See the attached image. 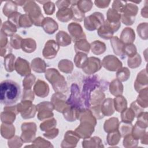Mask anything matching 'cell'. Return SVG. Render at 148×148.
<instances>
[{"label":"cell","instance_id":"obj_38","mask_svg":"<svg viewBox=\"0 0 148 148\" xmlns=\"http://www.w3.org/2000/svg\"><path fill=\"white\" fill-rule=\"evenodd\" d=\"M32 24L33 23L32 20L27 14L21 16L19 20L20 27H29L32 25Z\"/></svg>","mask_w":148,"mask_h":148},{"label":"cell","instance_id":"obj_31","mask_svg":"<svg viewBox=\"0 0 148 148\" xmlns=\"http://www.w3.org/2000/svg\"><path fill=\"white\" fill-rule=\"evenodd\" d=\"M107 20L109 22L112 23H117L120 22V20L121 19V15L116 10L110 8L107 12Z\"/></svg>","mask_w":148,"mask_h":148},{"label":"cell","instance_id":"obj_28","mask_svg":"<svg viewBox=\"0 0 148 148\" xmlns=\"http://www.w3.org/2000/svg\"><path fill=\"white\" fill-rule=\"evenodd\" d=\"M114 108L119 112H121L127 108V101L122 96H118L114 99Z\"/></svg>","mask_w":148,"mask_h":148},{"label":"cell","instance_id":"obj_14","mask_svg":"<svg viewBox=\"0 0 148 148\" xmlns=\"http://www.w3.org/2000/svg\"><path fill=\"white\" fill-rule=\"evenodd\" d=\"M135 38L134 31L131 28L127 27L123 29L120 36V40L124 44L132 43Z\"/></svg>","mask_w":148,"mask_h":148},{"label":"cell","instance_id":"obj_25","mask_svg":"<svg viewBox=\"0 0 148 148\" xmlns=\"http://www.w3.org/2000/svg\"><path fill=\"white\" fill-rule=\"evenodd\" d=\"M14 55L11 53H9L4 58V66L6 71L11 72L14 70V69H15L14 64Z\"/></svg>","mask_w":148,"mask_h":148},{"label":"cell","instance_id":"obj_24","mask_svg":"<svg viewBox=\"0 0 148 148\" xmlns=\"http://www.w3.org/2000/svg\"><path fill=\"white\" fill-rule=\"evenodd\" d=\"M88 59L86 54L81 52L77 53L74 58L76 66L78 68H83L87 65Z\"/></svg>","mask_w":148,"mask_h":148},{"label":"cell","instance_id":"obj_16","mask_svg":"<svg viewBox=\"0 0 148 148\" xmlns=\"http://www.w3.org/2000/svg\"><path fill=\"white\" fill-rule=\"evenodd\" d=\"M56 17L61 22H68L73 17V13L71 9L64 8L59 9L57 12Z\"/></svg>","mask_w":148,"mask_h":148},{"label":"cell","instance_id":"obj_46","mask_svg":"<svg viewBox=\"0 0 148 148\" xmlns=\"http://www.w3.org/2000/svg\"><path fill=\"white\" fill-rule=\"evenodd\" d=\"M16 5H19V6H22V5H24V4L25 3L26 1H13Z\"/></svg>","mask_w":148,"mask_h":148},{"label":"cell","instance_id":"obj_12","mask_svg":"<svg viewBox=\"0 0 148 148\" xmlns=\"http://www.w3.org/2000/svg\"><path fill=\"white\" fill-rule=\"evenodd\" d=\"M34 90L36 95L42 98L47 96L49 91L48 85L45 82L39 79L35 83Z\"/></svg>","mask_w":148,"mask_h":148},{"label":"cell","instance_id":"obj_22","mask_svg":"<svg viewBox=\"0 0 148 148\" xmlns=\"http://www.w3.org/2000/svg\"><path fill=\"white\" fill-rule=\"evenodd\" d=\"M113 104V102L112 99L108 98L104 101L102 106L101 107V111L104 116L106 115L107 116H109L110 115H112L114 113V110Z\"/></svg>","mask_w":148,"mask_h":148},{"label":"cell","instance_id":"obj_8","mask_svg":"<svg viewBox=\"0 0 148 148\" xmlns=\"http://www.w3.org/2000/svg\"><path fill=\"white\" fill-rule=\"evenodd\" d=\"M59 50V45L54 40H48L43 50V56L46 58H53Z\"/></svg>","mask_w":148,"mask_h":148},{"label":"cell","instance_id":"obj_20","mask_svg":"<svg viewBox=\"0 0 148 148\" xmlns=\"http://www.w3.org/2000/svg\"><path fill=\"white\" fill-rule=\"evenodd\" d=\"M71 2V9L73 13V19L75 21H82L84 18V13L82 12L77 5V1H73Z\"/></svg>","mask_w":148,"mask_h":148},{"label":"cell","instance_id":"obj_13","mask_svg":"<svg viewBox=\"0 0 148 148\" xmlns=\"http://www.w3.org/2000/svg\"><path fill=\"white\" fill-rule=\"evenodd\" d=\"M111 64H113V65H114L118 70L122 66L121 62L114 56L108 55V56L105 57L102 61V65L103 67L107 70H109Z\"/></svg>","mask_w":148,"mask_h":148},{"label":"cell","instance_id":"obj_29","mask_svg":"<svg viewBox=\"0 0 148 148\" xmlns=\"http://www.w3.org/2000/svg\"><path fill=\"white\" fill-rule=\"evenodd\" d=\"M121 85H122V84L118 79L113 80L110 84V93L114 96L121 95L123 91V88H117Z\"/></svg>","mask_w":148,"mask_h":148},{"label":"cell","instance_id":"obj_1","mask_svg":"<svg viewBox=\"0 0 148 148\" xmlns=\"http://www.w3.org/2000/svg\"><path fill=\"white\" fill-rule=\"evenodd\" d=\"M20 86L12 80L2 81L0 84V101L2 104L10 106L16 103L20 98Z\"/></svg>","mask_w":148,"mask_h":148},{"label":"cell","instance_id":"obj_30","mask_svg":"<svg viewBox=\"0 0 148 148\" xmlns=\"http://www.w3.org/2000/svg\"><path fill=\"white\" fill-rule=\"evenodd\" d=\"M75 49L76 52L83 51L87 54L89 53L90 45L86 39H82L76 42Z\"/></svg>","mask_w":148,"mask_h":148},{"label":"cell","instance_id":"obj_21","mask_svg":"<svg viewBox=\"0 0 148 148\" xmlns=\"http://www.w3.org/2000/svg\"><path fill=\"white\" fill-rule=\"evenodd\" d=\"M1 31H2L6 36H13L17 31V27L9 21H5L1 27Z\"/></svg>","mask_w":148,"mask_h":148},{"label":"cell","instance_id":"obj_23","mask_svg":"<svg viewBox=\"0 0 148 148\" xmlns=\"http://www.w3.org/2000/svg\"><path fill=\"white\" fill-rule=\"evenodd\" d=\"M90 46L92 52L96 55L103 53L106 50V46L105 43L99 40H96L92 42Z\"/></svg>","mask_w":148,"mask_h":148},{"label":"cell","instance_id":"obj_5","mask_svg":"<svg viewBox=\"0 0 148 148\" xmlns=\"http://www.w3.org/2000/svg\"><path fill=\"white\" fill-rule=\"evenodd\" d=\"M138 12V7L131 3H126L123 14L121 16L122 22L127 25H130L135 21V16Z\"/></svg>","mask_w":148,"mask_h":148},{"label":"cell","instance_id":"obj_35","mask_svg":"<svg viewBox=\"0 0 148 148\" xmlns=\"http://www.w3.org/2000/svg\"><path fill=\"white\" fill-rule=\"evenodd\" d=\"M77 5L80 10L84 13L91 10L92 2L91 1H77Z\"/></svg>","mask_w":148,"mask_h":148},{"label":"cell","instance_id":"obj_33","mask_svg":"<svg viewBox=\"0 0 148 148\" xmlns=\"http://www.w3.org/2000/svg\"><path fill=\"white\" fill-rule=\"evenodd\" d=\"M121 112L122 121L126 123H131L135 117V114L133 110L131 108H128L124 109Z\"/></svg>","mask_w":148,"mask_h":148},{"label":"cell","instance_id":"obj_37","mask_svg":"<svg viewBox=\"0 0 148 148\" xmlns=\"http://www.w3.org/2000/svg\"><path fill=\"white\" fill-rule=\"evenodd\" d=\"M23 39L18 35H14L10 38V45L15 49H19L21 47V44Z\"/></svg>","mask_w":148,"mask_h":148},{"label":"cell","instance_id":"obj_26","mask_svg":"<svg viewBox=\"0 0 148 148\" xmlns=\"http://www.w3.org/2000/svg\"><path fill=\"white\" fill-rule=\"evenodd\" d=\"M116 123H119V120L117 118H111L105 121L104 124V130L106 132H109L114 131L117 130L119 127V124H114Z\"/></svg>","mask_w":148,"mask_h":148},{"label":"cell","instance_id":"obj_2","mask_svg":"<svg viewBox=\"0 0 148 148\" xmlns=\"http://www.w3.org/2000/svg\"><path fill=\"white\" fill-rule=\"evenodd\" d=\"M24 10L29 16L35 25L38 27L42 25L44 17L40 7L34 1H26L24 6Z\"/></svg>","mask_w":148,"mask_h":148},{"label":"cell","instance_id":"obj_10","mask_svg":"<svg viewBox=\"0 0 148 148\" xmlns=\"http://www.w3.org/2000/svg\"><path fill=\"white\" fill-rule=\"evenodd\" d=\"M14 68L17 72L23 76L27 75H28L31 73L28 62L20 57H18L14 65Z\"/></svg>","mask_w":148,"mask_h":148},{"label":"cell","instance_id":"obj_17","mask_svg":"<svg viewBox=\"0 0 148 148\" xmlns=\"http://www.w3.org/2000/svg\"><path fill=\"white\" fill-rule=\"evenodd\" d=\"M1 135L6 139H10L14 135L15 128L11 124L4 123L1 125Z\"/></svg>","mask_w":148,"mask_h":148},{"label":"cell","instance_id":"obj_4","mask_svg":"<svg viewBox=\"0 0 148 148\" xmlns=\"http://www.w3.org/2000/svg\"><path fill=\"white\" fill-rule=\"evenodd\" d=\"M104 23V16L100 12H94L84 18V27L88 31L98 29Z\"/></svg>","mask_w":148,"mask_h":148},{"label":"cell","instance_id":"obj_44","mask_svg":"<svg viewBox=\"0 0 148 148\" xmlns=\"http://www.w3.org/2000/svg\"><path fill=\"white\" fill-rule=\"evenodd\" d=\"M110 2V1H95L94 2L95 5L97 7L101 8H105L106 7H108Z\"/></svg>","mask_w":148,"mask_h":148},{"label":"cell","instance_id":"obj_9","mask_svg":"<svg viewBox=\"0 0 148 148\" xmlns=\"http://www.w3.org/2000/svg\"><path fill=\"white\" fill-rule=\"evenodd\" d=\"M101 61L99 58L94 57H91L88 58V62L86 66L82 69L87 74H92L99 70L101 66Z\"/></svg>","mask_w":148,"mask_h":148},{"label":"cell","instance_id":"obj_41","mask_svg":"<svg viewBox=\"0 0 148 148\" xmlns=\"http://www.w3.org/2000/svg\"><path fill=\"white\" fill-rule=\"evenodd\" d=\"M21 15L22 14L20 13L14 12L8 17V21L14 24L17 27V28H20L19 20Z\"/></svg>","mask_w":148,"mask_h":148},{"label":"cell","instance_id":"obj_40","mask_svg":"<svg viewBox=\"0 0 148 148\" xmlns=\"http://www.w3.org/2000/svg\"><path fill=\"white\" fill-rule=\"evenodd\" d=\"M127 2L114 1L112 4V9L117 12L123 13L124 10Z\"/></svg>","mask_w":148,"mask_h":148},{"label":"cell","instance_id":"obj_19","mask_svg":"<svg viewBox=\"0 0 148 148\" xmlns=\"http://www.w3.org/2000/svg\"><path fill=\"white\" fill-rule=\"evenodd\" d=\"M36 42L31 38L23 39L21 44V47L23 50L26 53H32L36 49Z\"/></svg>","mask_w":148,"mask_h":148},{"label":"cell","instance_id":"obj_32","mask_svg":"<svg viewBox=\"0 0 148 148\" xmlns=\"http://www.w3.org/2000/svg\"><path fill=\"white\" fill-rule=\"evenodd\" d=\"M17 10L16 5L13 1L7 2L3 8V13L5 16L9 17L12 13L16 12Z\"/></svg>","mask_w":148,"mask_h":148},{"label":"cell","instance_id":"obj_36","mask_svg":"<svg viewBox=\"0 0 148 148\" xmlns=\"http://www.w3.org/2000/svg\"><path fill=\"white\" fill-rule=\"evenodd\" d=\"M123 53L125 55L128 56L129 57H132L136 54V49L134 45L132 43L124 45L123 47Z\"/></svg>","mask_w":148,"mask_h":148},{"label":"cell","instance_id":"obj_18","mask_svg":"<svg viewBox=\"0 0 148 148\" xmlns=\"http://www.w3.org/2000/svg\"><path fill=\"white\" fill-rule=\"evenodd\" d=\"M56 39L58 45L66 46L71 43V38L65 32L61 31L56 35Z\"/></svg>","mask_w":148,"mask_h":148},{"label":"cell","instance_id":"obj_15","mask_svg":"<svg viewBox=\"0 0 148 148\" xmlns=\"http://www.w3.org/2000/svg\"><path fill=\"white\" fill-rule=\"evenodd\" d=\"M110 44L113 49V52L117 56L123 57L125 55L123 53V47L124 44L117 36H114L110 39Z\"/></svg>","mask_w":148,"mask_h":148},{"label":"cell","instance_id":"obj_34","mask_svg":"<svg viewBox=\"0 0 148 148\" xmlns=\"http://www.w3.org/2000/svg\"><path fill=\"white\" fill-rule=\"evenodd\" d=\"M130 76V72L127 68H123L119 69L116 73L117 78L121 82H125L128 80Z\"/></svg>","mask_w":148,"mask_h":148},{"label":"cell","instance_id":"obj_43","mask_svg":"<svg viewBox=\"0 0 148 148\" xmlns=\"http://www.w3.org/2000/svg\"><path fill=\"white\" fill-rule=\"evenodd\" d=\"M56 4L57 8L61 9L64 8H68V6L71 4V2L70 1H57Z\"/></svg>","mask_w":148,"mask_h":148},{"label":"cell","instance_id":"obj_27","mask_svg":"<svg viewBox=\"0 0 148 148\" xmlns=\"http://www.w3.org/2000/svg\"><path fill=\"white\" fill-rule=\"evenodd\" d=\"M32 61L38 64L37 65L34 64H31V66L33 71L38 73H42L45 72L46 64L43 60L40 59V58H36L34 59Z\"/></svg>","mask_w":148,"mask_h":148},{"label":"cell","instance_id":"obj_11","mask_svg":"<svg viewBox=\"0 0 148 148\" xmlns=\"http://www.w3.org/2000/svg\"><path fill=\"white\" fill-rule=\"evenodd\" d=\"M41 26L43 27L44 31L49 34H53L58 29V24L52 18L50 17L44 18Z\"/></svg>","mask_w":148,"mask_h":148},{"label":"cell","instance_id":"obj_3","mask_svg":"<svg viewBox=\"0 0 148 148\" xmlns=\"http://www.w3.org/2000/svg\"><path fill=\"white\" fill-rule=\"evenodd\" d=\"M120 26V22L117 23H112L109 22L106 20L104 21L103 24L98 29V34L101 38L104 39H111L113 34L119 29Z\"/></svg>","mask_w":148,"mask_h":148},{"label":"cell","instance_id":"obj_39","mask_svg":"<svg viewBox=\"0 0 148 148\" xmlns=\"http://www.w3.org/2000/svg\"><path fill=\"white\" fill-rule=\"evenodd\" d=\"M35 77L32 74H29L27 77L24 79L23 81V85L24 86V90H29L31 88V87L35 80Z\"/></svg>","mask_w":148,"mask_h":148},{"label":"cell","instance_id":"obj_7","mask_svg":"<svg viewBox=\"0 0 148 148\" xmlns=\"http://www.w3.org/2000/svg\"><path fill=\"white\" fill-rule=\"evenodd\" d=\"M68 29L73 42H76L82 39H86V36L80 24L76 23H71L68 25Z\"/></svg>","mask_w":148,"mask_h":148},{"label":"cell","instance_id":"obj_42","mask_svg":"<svg viewBox=\"0 0 148 148\" xmlns=\"http://www.w3.org/2000/svg\"><path fill=\"white\" fill-rule=\"evenodd\" d=\"M43 9L45 13L47 14H53L55 10L54 3L51 1H47L45 3H43Z\"/></svg>","mask_w":148,"mask_h":148},{"label":"cell","instance_id":"obj_45","mask_svg":"<svg viewBox=\"0 0 148 148\" xmlns=\"http://www.w3.org/2000/svg\"><path fill=\"white\" fill-rule=\"evenodd\" d=\"M8 44V38L5 34L1 31V47L3 48L6 47Z\"/></svg>","mask_w":148,"mask_h":148},{"label":"cell","instance_id":"obj_6","mask_svg":"<svg viewBox=\"0 0 148 148\" xmlns=\"http://www.w3.org/2000/svg\"><path fill=\"white\" fill-rule=\"evenodd\" d=\"M79 89L76 84H73L71 86V94L70 98L67 100L66 104L70 105L71 106L76 108L79 110L82 109V103L79 95Z\"/></svg>","mask_w":148,"mask_h":148}]
</instances>
